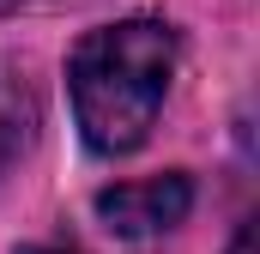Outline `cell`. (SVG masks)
Listing matches in <instances>:
<instances>
[{
  "label": "cell",
  "instance_id": "obj_5",
  "mask_svg": "<svg viewBox=\"0 0 260 254\" xmlns=\"http://www.w3.org/2000/svg\"><path fill=\"white\" fill-rule=\"evenodd\" d=\"M18 254H73V248H37V242H30V248H18Z\"/></svg>",
  "mask_w": 260,
  "mask_h": 254
},
{
  "label": "cell",
  "instance_id": "obj_2",
  "mask_svg": "<svg viewBox=\"0 0 260 254\" xmlns=\"http://www.w3.org/2000/svg\"><path fill=\"white\" fill-rule=\"evenodd\" d=\"M194 206V182L182 170H164V176H145V182H115V188L97 194V218L115 230V236H157V230H176Z\"/></svg>",
  "mask_w": 260,
  "mask_h": 254
},
{
  "label": "cell",
  "instance_id": "obj_3",
  "mask_svg": "<svg viewBox=\"0 0 260 254\" xmlns=\"http://www.w3.org/2000/svg\"><path fill=\"white\" fill-rule=\"evenodd\" d=\"M37 139V91L24 85L18 67L0 61V157H18Z\"/></svg>",
  "mask_w": 260,
  "mask_h": 254
},
{
  "label": "cell",
  "instance_id": "obj_4",
  "mask_svg": "<svg viewBox=\"0 0 260 254\" xmlns=\"http://www.w3.org/2000/svg\"><path fill=\"white\" fill-rule=\"evenodd\" d=\"M230 254H254V224H242V230H236V242H230Z\"/></svg>",
  "mask_w": 260,
  "mask_h": 254
},
{
  "label": "cell",
  "instance_id": "obj_1",
  "mask_svg": "<svg viewBox=\"0 0 260 254\" xmlns=\"http://www.w3.org/2000/svg\"><path fill=\"white\" fill-rule=\"evenodd\" d=\"M170 79H176V30L170 24L121 18V24L85 30L67 55V97H73V121L85 133V145L103 157L145 145Z\"/></svg>",
  "mask_w": 260,
  "mask_h": 254
}]
</instances>
